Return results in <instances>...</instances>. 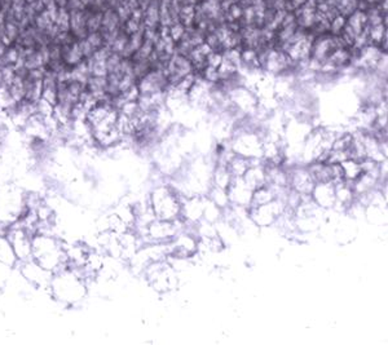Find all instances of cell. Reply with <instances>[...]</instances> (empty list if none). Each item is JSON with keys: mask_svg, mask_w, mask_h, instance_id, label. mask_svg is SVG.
<instances>
[{"mask_svg": "<svg viewBox=\"0 0 388 345\" xmlns=\"http://www.w3.org/2000/svg\"><path fill=\"white\" fill-rule=\"evenodd\" d=\"M31 255L37 264L53 274L62 269L68 268L67 249H62L58 240L47 234H37L33 237Z\"/></svg>", "mask_w": 388, "mask_h": 345, "instance_id": "1", "label": "cell"}, {"mask_svg": "<svg viewBox=\"0 0 388 345\" xmlns=\"http://www.w3.org/2000/svg\"><path fill=\"white\" fill-rule=\"evenodd\" d=\"M7 238H8L12 247H13L17 260L22 261V263L33 260V255H31V240H33V237L21 225L19 228H15L13 225H10V229L7 231Z\"/></svg>", "mask_w": 388, "mask_h": 345, "instance_id": "8", "label": "cell"}, {"mask_svg": "<svg viewBox=\"0 0 388 345\" xmlns=\"http://www.w3.org/2000/svg\"><path fill=\"white\" fill-rule=\"evenodd\" d=\"M288 177L290 191L301 195H310L316 182L313 180L308 167H292L290 171H288Z\"/></svg>", "mask_w": 388, "mask_h": 345, "instance_id": "9", "label": "cell"}, {"mask_svg": "<svg viewBox=\"0 0 388 345\" xmlns=\"http://www.w3.org/2000/svg\"><path fill=\"white\" fill-rule=\"evenodd\" d=\"M250 166H252V159L243 158L236 154H233L232 158L227 162V167L233 177H242Z\"/></svg>", "mask_w": 388, "mask_h": 345, "instance_id": "16", "label": "cell"}, {"mask_svg": "<svg viewBox=\"0 0 388 345\" xmlns=\"http://www.w3.org/2000/svg\"><path fill=\"white\" fill-rule=\"evenodd\" d=\"M290 57L283 52L270 51L265 58L263 60V65L264 69L271 74H281L290 67Z\"/></svg>", "mask_w": 388, "mask_h": 345, "instance_id": "13", "label": "cell"}, {"mask_svg": "<svg viewBox=\"0 0 388 345\" xmlns=\"http://www.w3.org/2000/svg\"><path fill=\"white\" fill-rule=\"evenodd\" d=\"M242 179L252 192L264 186L267 184V171L262 159H252V166L245 172Z\"/></svg>", "mask_w": 388, "mask_h": 345, "instance_id": "12", "label": "cell"}, {"mask_svg": "<svg viewBox=\"0 0 388 345\" xmlns=\"http://www.w3.org/2000/svg\"><path fill=\"white\" fill-rule=\"evenodd\" d=\"M0 261L10 267L17 261V256L6 236H0Z\"/></svg>", "mask_w": 388, "mask_h": 345, "instance_id": "18", "label": "cell"}, {"mask_svg": "<svg viewBox=\"0 0 388 345\" xmlns=\"http://www.w3.org/2000/svg\"><path fill=\"white\" fill-rule=\"evenodd\" d=\"M184 228L185 221L182 219L173 221L155 219L140 231V238L146 240L148 245L170 243L179 233L184 230Z\"/></svg>", "mask_w": 388, "mask_h": 345, "instance_id": "4", "label": "cell"}, {"mask_svg": "<svg viewBox=\"0 0 388 345\" xmlns=\"http://www.w3.org/2000/svg\"><path fill=\"white\" fill-rule=\"evenodd\" d=\"M233 103L245 112H252L256 109V100L252 96V92L245 88H236L231 92Z\"/></svg>", "mask_w": 388, "mask_h": 345, "instance_id": "14", "label": "cell"}, {"mask_svg": "<svg viewBox=\"0 0 388 345\" xmlns=\"http://www.w3.org/2000/svg\"><path fill=\"white\" fill-rule=\"evenodd\" d=\"M233 176L229 172L227 164L218 163L213 172V185L227 191L232 182Z\"/></svg>", "mask_w": 388, "mask_h": 345, "instance_id": "15", "label": "cell"}, {"mask_svg": "<svg viewBox=\"0 0 388 345\" xmlns=\"http://www.w3.org/2000/svg\"><path fill=\"white\" fill-rule=\"evenodd\" d=\"M310 198L322 210H334L337 203L335 185L333 182H316L310 192Z\"/></svg>", "mask_w": 388, "mask_h": 345, "instance_id": "11", "label": "cell"}, {"mask_svg": "<svg viewBox=\"0 0 388 345\" xmlns=\"http://www.w3.org/2000/svg\"><path fill=\"white\" fill-rule=\"evenodd\" d=\"M229 204L237 209L247 210L252 203V191L243 182L242 177H233L229 188L227 189Z\"/></svg>", "mask_w": 388, "mask_h": 345, "instance_id": "10", "label": "cell"}, {"mask_svg": "<svg viewBox=\"0 0 388 345\" xmlns=\"http://www.w3.org/2000/svg\"><path fill=\"white\" fill-rule=\"evenodd\" d=\"M340 167H342V171H343L344 182L352 184V182H356L362 175L361 163H360V161H356V159H347V161L340 163Z\"/></svg>", "mask_w": 388, "mask_h": 345, "instance_id": "17", "label": "cell"}, {"mask_svg": "<svg viewBox=\"0 0 388 345\" xmlns=\"http://www.w3.org/2000/svg\"><path fill=\"white\" fill-rule=\"evenodd\" d=\"M144 274L149 286L159 294L171 292L179 286L177 270L168 259L152 261L144 269Z\"/></svg>", "mask_w": 388, "mask_h": 345, "instance_id": "3", "label": "cell"}, {"mask_svg": "<svg viewBox=\"0 0 388 345\" xmlns=\"http://www.w3.org/2000/svg\"><path fill=\"white\" fill-rule=\"evenodd\" d=\"M198 237L191 231L183 230L170 242V258L176 260H191L198 254ZM168 258V259H170Z\"/></svg>", "mask_w": 388, "mask_h": 345, "instance_id": "7", "label": "cell"}, {"mask_svg": "<svg viewBox=\"0 0 388 345\" xmlns=\"http://www.w3.org/2000/svg\"><path fill=\"white\" fill-rule=\"evenodd\" d=\"M233 153L247 159H262L263 139L254 132H242L234 137L231 145Z\"/></svg>", "mask_w": 388, "mask_h": 345, "instance_id": "6", "label": "cell"}, {"mask_svg": "<svg viewBox=\"0 0 388 345\" xmlns=\"http://www.w3.org/2000/svg\"><path fill=\"white\" fill-rule=\"evenodd\" d=\"M288 206H286V200L285 198H276L270 203H265L262 206H256V207H249L247 216L249 219L258 227V228H270L272 225H274L277 220L283 215V212L286 211Z\"/></svg>", "mask_w": 388, "mask_h": 345, "instance_id": "5", "label": "cell"}, {"mask_svg": "<svg viewBox=\"0 0 388 345\" xmlns=\"http://www.w3.org/2000/svg\"><path fill=\"white\" fill-rule=\"evenodd\" d=\"M149 202L155 219L168 221L182 219L183 198L176 188L170 185L155 186L149 195Z\"/></svg>", "mask_w": 388, "mask_h": 345, "instance_id": "2", "label": "cell"}]
</instances>
